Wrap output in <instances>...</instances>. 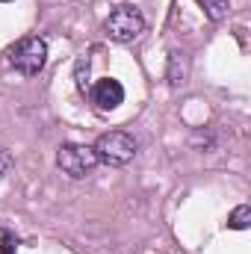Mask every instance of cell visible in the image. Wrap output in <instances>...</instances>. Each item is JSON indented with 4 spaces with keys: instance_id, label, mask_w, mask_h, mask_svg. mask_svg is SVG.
Returning <instances> with one entry per match:
<instances>
[{
    "instance_id": "6da1fadb",
    "label": "cell",
    "mask_w": 251,
    "mask_h": 254,
    "mask_svg": "<svg viewBox=\"0 0 251 254\" xmlns=\"http://www.w3.org/2000/svg\"><path fill=\"white\" fill-rule=\"evenodd\" d=\"M6 63L24 77H36L42 74V68L48 65V42L42 36H27L18 39L9 51H6Z\"/></svg>"
},
{
    "instance_id": "7a4b0ae2",
    "label": "cell",
    "mask_w": 251,
    "mask_h": 254,
    "mask_svg": "<svg viewBox=\"0 0 251 254\" xmlns=\"http://www.w3.org/2000/svg\"><path fill=\"white\" fill-rule=\"evenodd\" d=\"M92 151H95L98 163L119 169V166H127L136 157V139L125 130H107V133H101L95 139Z\"/></svg>"
},
{
    "instance_id": "3957f363",
    "label": "cell",
    "mask_w": 251,
    "mask_h": 254,
    "mask_svg": "<svg viewBox=\"0 0 251 254\" xmlns=\"http://www.w3.org/2000/svg\"><path fill=\"white\" fill-rule=\"evenodd\" d=\"M104 33H107V39H113L119 45H130L145 33V18L136 6H119L107 15Z\"/></svg>"
},
{
    "instance_id": "277c9868",
    "label": "cell",
    "mask_w": 251,
    "mask_h": 254,
    "mask_svg": "<svg viewBox=\"0 0 251 254\" xmlns=\"http://www.w3.org/2000/svg\"><path fill=\"white\" fill-rule=\"evenodd\" d=\"M57 166H60L63 175L74 178V181H83V178H89L95 172L98 157H95V151L89 145H63L57 151Z\"/></svg>"
},
{
    "instance_id": "5b68a950",
    "label": "cell",
    "mask_w": 251,
    "mask_h": 254,
    "mask_svg": "<svg viewBox=\"0 0 251 254\" xmlns=\"http://www.w3.org/2000/svg\"><path fill=\"white\" fill-rule=\"evenodd\" d=\"M89 95H92V104H95L101 113H110V110H116L119 104H125V86H122L119 80H113V77L98 80V83L89 89Z\"/></svg>"
},
{
    "instance_id": "8992f818",
    "label": "cell",
    "mask_w": 251,
    "mask_h": 254,
    "mask_svg": "<svg viewBox=\"0 0 251 254\" xmlns=\"http://www.w3.org/2000/svg\"><path fill=\"white\" fill-rule=\"evenodd\" d=\"M187 74H189L187 57L178 54V51H172V54H169V71H166L169 83H172V86H181V83H187Z\"/></svg>"
},
{
    "instance_id": "52a82bcc",
    "label": "cell",
    "mask_w": 251,
    "mask_h": 254,
    "mask_svg": "<svg viewBox=\"0 0 251 254\" xmlns=\"http://www.w3.org/2000/svg\"><path fill=\"white\" fill-rule=\"evenodd\" d=\"M74 86H77L80 95H86L92 89V63H89V57H77V63H74Z\"/></svg>"
},
{
    "instance_id": "ba28073f",
    "label": "cell",
    "mask_w": 251,
    "mask_h": 254,
    "mask_svg": "<svg viewBox=\"0 0 251 254\" xmlns=\"http://www.w3.org/2000/svg\"><path fill=\"white\" fill-rule=\"evenodd\" d=\"M251 225V207L249 204H240L231 216H228V228L231 231H249Z\"/></svg>"
},
{
    "instance_id": "9c48e42d",
    "label": "cell",
    "mask_w": 251,
    "mask_h": 254,
    "mask_svg": "<svg viewBox=\"0 0 251 254\" xmlns=\"http://www.w3.org/2000/svg\"><path fill=\"white\" fill-rule=\"evenodd\" d=\"M198 3H201V9L210 21H222L231 9V0H198Z\"/></svg>"
},
{
    "instance_id": "30bf717a",
    "label": "cell",
    "mask_w": 251,
    "mask_h": 254,
    "mask_svg": "<svg viewBox=\"0 0 251 254\" xmlns=\"http://www.w3.org/2000/svg\"><path fill=\"white\" fill-rule=\"evenodd\" d=\"M9 169H12V154L6 148H0V178H6Z\"/></svg>"
},
{
    "instance_id": "8fae6325",
    "label": "cell",
    "mask_w": 251,
    "mask_h": 254,
    "mask_svg": "<svg viewBox=\"0 0 251 254\" xmlns=\"http://www.w3.org/2000/svg\"><path fill=\"white\" fill-rule=\"evenodd\" d=\"M12 246H18V240L12 234H3V252L0 254H12Z\"/></svg>"
},
{
    "instance_id": "7c38bea8",
    "label": "cell",
    "mask_w": 251,
    "mask_h": 254,
    "mask_svg": "<svg viewBox=\"0 0 251 254\" xmlns=\"http://www.w3.org/2000/svg\"><path fill=\"white\" fill-rule=\"evenodd\" d=\"M0 3H12V0H0Z\"/></svg>"
}]
</instances>
